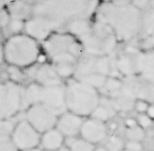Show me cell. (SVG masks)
Returning <instances> with one entry per match:
<instances>
[{
    "label": "cell",
    "instance_id": "obj_40",
    "mask_svg": "<svg viewBox=\"0 0 154 151\" xmlns=\"http://www.w3.org/2000/svg\"><path fill=\"white\" fill-rule=\"evenodd\" d=\"M38 1H40V0H29V3H30V4H32V5H33V4L37 3V2H38Z\"/></svg>",
    "mask_w": 154,
    "mask_h": 151
},
{
    "label": "cell",
    "instance_id": "obj_35",
    "mask_svg": "<svg viewBox=\"0 0 154 151\" xmlns=\"http://www.w3.org/2000/svg\"><path fill=\"white\" fill-rule=\"evenodd\" d=\"M12 0H0V8H4L8 5Z\"/></svg>",
    "mask_w": 154,
    "mask_h": 151
},
{
    "label": "cell",
    "instance_id": "obj_2",
    "mask_svg": "<svg viewBox=\"0 0 154 151\" xmlns=\"http://www.w3.org/2000/svg\"><path fill=\"white\" fill-rule=\"evenodd\" d=\"M42 42L46 58L51 60L61 78L73 76L83 53L79 39L69 32L56 31Z\"/></svg>",
    "mask_w": 154,
    "mask_h": 151
},
{
    "label": "cell",
    "instance_id": "obj_33",
    "mask_svg": "<svg viewBox=\"0 0 154 151\" xmlns=\"http://www.w3.org/2000/svg\"><path fill=\"white\" fill-rule=\"evenodd\" d=\"M146 114H147L149 117L152 118L154 120V103H150L147 108V111H146Z\"/></svg>",
    "mask_w": 154,
    "mask_h": 151
},
{
    "label": "cell",
    "instance_id": "obj_3",
    "mask_svg": "<svg viewBox=\"0 0 154 151\" xmlns=\"http://www.w3.org/2000/svg\"><path fill=\"white\" fill-rule=\"evenodd\" d=\"M99 20L108 24L118 39L130 40L142 33V11L128 0L108 1L101 7Z\"/></svg>",
    "mask_w": 154,
    "mask_h": 151
},
{
    "label": "cell",
    "instance_id": "obj_4",
    "mask_svg": "<svg viewBox=\"0 0 154 151\" xmlns=\"http://www.w3.org/2000/svg\"><path fill=\"white\" fill-rule=\"evenodd\" d=\"M4 62L16 68H28L39 60V41L25 32L12 34L3 43Z\"/></svg>",
    "mask_w": 154,
    "mask_h": 151
},
{
    "label": "cell",
    "instance_id": "obj_10",
    "mask_svg": "<svg viewBox=\"0 0 154 151\" xmlns=\"http://www.w3.org/2000/svg\"><path fill=\"white\" fill-rule=\"evenodd\" d=\"M39 103L58 116L68 111L66 105V85L64 83L49 86L42 85Z\"/></svg>",
    "mask_w": 154,
    "mask_h": 151
},
{
    "label": "cell",
    "instance_id": "obj_13",
    "mask_svg": "<svg viewBox=\"0 0 154 151\" xmlns=\"http://www.w3.org/2000/svg\"><path fill=\"white\" fill-rule=\"evenodd\" d=\"M24 32L35 38L37 41H43L56 31L51 23L45 19L32 14L27 21H25Z\"/></svg>",
    "mask_w": 154,
    "mask_h": 151
},
{
    "label": "cell",
    "instance_id": "obj_17",
    "mask_svg": "<svg viewBox=\"0 0 154 151\" xmlns=\"http://www.w3.org/2000/svg\"><path fill=\"white\" fill-rule=\"evenodd\" d=\"M65 143V137L58 128H54L41 134L40 145L44 150L56 151Z\"/></svg>",
    "mask_w": 154,
    "mask_h": 151
},
{
    "label": "cell",
    "instance_id": "obj_37",
    "mask_svg": "<svg viewBox=\"0 0 154 151\" xmlns=\"http://www.w3.org/2000/svg\"><path fill=\"white\" fill-rule=\"evenodd\" d=\"M56 151H70V149H69L68 147H67V146H62V147H60L59 149H57Z\"/></svg>",
    "mask_w": 154,
    "mask_h": 151
},
{
    "label": "cell",
    "instance_id": "obj_8",
    "mask_svg": "<svg viewBox=\"0 0 154 151\" xmlns=\"http://www.w3.org/2000/svg\"><path fill=\"white\" fill-rule=\"evenodd\" d=\"M28 106L25 88L14 81L0 83V119H11Z\"/></svg>",
    "mask_w": 154,
    "mask_h": 151
},
{
    "label": "cell",
    "instance_id": "obj_31",
    "mask_svg": "<svg viewBox=\"0 0 154 151\" xmlns=\"http://www.w3.org/2000/svg\"><path fill=\"white\" fill-rule=\"evenodd\" d=\"M149 104L150 103L147 102L146 100H143V99H137L136 102H135V105H134V108L136 109L138 113H146Z\"/></svg>",
    "mask_w": 154,
    "mask_h": 151
},
{
    "label": "cell",
    "instance_id": "obj_19",
    "mask_svg": "<svg viewBox=\"0 0 154 151\" xmlns=\"http://www.w3.org/2000/svg\"><path fill=\"white\" fill-rule=\"evenodd\" d=\"M142 33L151 35L154 31V0H148L142 8Z\"/></svg>",
    "mask_w": 154,
    "mask_h": 151
},
{
    "label": "cell",
    "instance_id": "obj_30",
    "mask_svg": "<svg viewBox=\"0 0 154 151\" xmlns=\"http://www.w3.org/2000/svg\"><path fill=\"white\" fill-rule=\"evenodd\" d=\"M11 14L6 7L0 8V29H3L5 27H8L9 22H11Z\"/></svg>",
    "mask_w": 154,
    "mask_h": 151
},
{
    "label": "cell",
    "instance_id": "obj_34",
    "mask_svg": "<svg viewBox=\"0 0 154 151\" xmlns=\"http://www.w3.org/2000/svg\"><path fill=\"white\" fill-rule=\"evenodd\" d=\"M138 125V123H137V120L136 119H133V118H128V119L125 120L126 128L134 127V125Z\"/></svg>",
    "mask_w": 154,
    "mask_h": 151
},
{
    "label": "cell",
    "instance_id": "obj_32",
    "mask_svg": "<svg viewBox=\"0 0 154 151\" xmlns=\"http://www.w3.org/2000/svg\"><path fill=\"white\" fill-rule=\"evenodd\" d=\"M125 148L130 151H143L142 143L139 141H131L128 140V143L125 144Z\"/></svg>",
    "mask_w": 154,
    "mask_h": 151
},
{
    "label": "cell",
    "instance_id": "obj_41",
    "mask_svg": "<svg viewBox=\"0 0 154 151\" xmlns=\"http://www.w3.org/2000/svg\"><path fill=\"white\" fill-rule=\"evenodd\" d=\"M152 135L154 137V122H153V125H152Z\"/></svg>",
    "mask_w": 154,
    "mask_h": 151
},
{
    "label": "cell",
    "instance_id": "obj_27",
    "mask_svg": "<svg viewBox=\"0 0 154 151\" xmlns=\"http://www.w3.org/2000/svg\"><path fill=\"white\" fill-rule=\"evenodd\" d=\"M14 125L9 119H0V138H11Z\"/></svg>",
    "mask_w": 154,
    "mask_h": 151
},
{
    "label": "cell",
    "instance_id": "obj_36",
    "mask_svg": "<svg viewBox=\"0 0 154 151\" xmlns=\"http://www.w3.org/2000/svg\"><path fill=\"white\" fill-rule=\"evenodd\" d=\"M4 62V51H3V44H0V64Z\"/></svg>",
    "mask_w": 154,
    "mask_h": 151
},
{
    "label": "cell",
    "instance_id": "obj_7",
    "mask_svg": "<svg viewBox=\"0 0 154 151\" xmlns=\"http://www.w3.org/2000/svg\"><path fill=\"white\" fill-rule=\"evenodd\" d=\"M137 99L154 103V51L142 53L139 63V71L135 76L128 77Z\"/></svg>",
    "mask_w": 154,
    "mask_h": 151
},
{
    "label": "cell",
    "instance_id": "obj_14",
    "mask_svg": "<svg viewBox=\"0 0 154 151\" xmlns=\"http://www.w3.org/2000/svg\"><path fill=\"white\" fill-rule=\"evenodd\" d=\"M82 122V116H79L70 111H66L58 116L56 128H58L65 138L78 137Z\"/></svg>",
    "mask_w": 154,
    "mask_h": 151
},
{
    "label": "cell",
    "instance_id": "obj_26",
    "mask_svg": "<svg viewBox=\"0 0 154 151\" xmlns=\"http://www.w3.org/2000/svg\"><path fill=\"white\" fill-rule=\"evenodd\" d=\"M105 147L109 151H120L125 148V142L120 137L116 135H112L108 138Z\"/></svg>",
    "mask_w": 154,
    "mask_h": 151
},
{
    "label": "cell",
    "instance_id": "obj_39",
    "mask_svg": "<svg viewBox=\"0 0 154 151\" xmlns=\"http://www.w3.org/2000/svg\"><path fill=\"white\" fill-rule=\"evenodd\" d=\"M22 151H43L42 149L38 147H34V148H30V149H26V150H22Z\"/></svg>",
    "mask_w": 154,
    "mask_h": 151
},
{
    "label": "cell",
    "instance_id": "obj_16",
    "mask_svg": "<svg viewBox=\"0 0 154 151\" xmlns=\"http://www.w3.org/2000/svg\"><path fill=\"white\" fill-rule=\"evenodd\" d=\"M36 82L43 86L57 85L63 83V79L57 72L51 63H42L35 72Z\"/></svg>",
    "mask_w": 154,
    "mask_h": 151
},
{
    "label": "cell",
    "instance_id": "obj_1",
    "mask_svg": "<svg viewBox=\"0 0 154 151\" xmlns=\"http://www.w3.org/2000/svg\"><path fill=\"white\" fill-rule=\"evenodd\" d=\"M99 0H40L33 4V16L45 19L61 31L74 20L89 19L96 11Z\"/></svg>",
    "mask_w": 154,
    "mask_h": 151
},
{
    "label": "cell",
    "instance_id": "obj_15",
    "mask_svg": "<svg viewBox=\"0 0 154 151\" xmlns=\"http://www.w3.org/2000/svg\"><path fill=\"white\" fill-rule=\"evenodd\" d=\"M142 53L138 49L128 48L121 56L118 57L116 61V68L122 75L135 76L139 71V63Z\"/></svg>",
    "mask_w": 154,
    "mask_h": 151
},
{
    "label": "cell",
    "instance_id": "obj_12",
    "mask_svg": "<svg viewBox=\"0 0 154 151\" xmlns=\"http://www.w3.org/2000/svg\"><path fill=\"white\" fill-rule=\"evenodd\" d=\"M107 134H108L107 127L104 121L94 117H89L83 120L79 136L91 144L96 145L106 139Z\"/></svg>",
    "mask_w": 154,
    "mask_h": 151
},
{
    "label": "cell",
    "instance_id": "obj_21",
    "mask_svg": "<svg viewBox=\"0 0 154 151\" xmlns=\"http://www.w3.org/2000/svg\"><path fill=\"white\" fill-rule=\"evenodd\" d=\"M89 27H91V23H89L88 19H78L69 23L67 25L66 29L67 32L71 33L72 35L76 36L77 38H80L88 31Z\"/></svg>",
    "mask_w": 154,
    "mask_h": 151
},
{
    "label": "cell",
    "instance_id": "obj_38",
    "mask_svg": "<svg viewBox=\"0 0 154 151\" xmlns=\"http://www.w3.org/2000/svg\"><path fill=\"white\" fill-rule=\"evenodd\" d=\"M94 151H109L107 148L104 146V147H95V149H94Z\"/></svg>",
    "mask_w": 154,
    "mask_h": 151
},
{
    "label": "cell",
    "instance_id": "obj_5",
    "mask_svg": "<svg viewBox=\"0 0 154 151\" xmlns=\"http://www.w3.org/2000/svg\"><path fill=\"white\" fill-rule=\"evenodd\" d=\"M100 100L98 88L83 81L72 79L66 85L67 110L79 116H91L99 105Z\"/></svg>",
    "mask_w": 154,
    "mask_h": 151
},
{
    "label": "cell",
    "instance_id": "obj_18",
    "mask_svg": "<svg viewBox=\"0 0 154 151\" xmlns=\"http://www.w3.org/2000/svg\"><path fill=\"white\" fill-rule=\"evenodd\" d=\"M11 18L20 21H27L33 12V5L23 0H12L6 6Z\"/></svg>",
    "mask_w": 154,
    "mask_h": 151
},
{
    "label": "cell",
    "instance_id": "obj_6",
    "mask_svg": "<svg viewBox=\"0 0 154 151\" xmlns=\"http://www.w3.org/2000/svg\"><path fill=\"white\" fill-rule=\"evenodd\" d=\"M83 51L89 56H108L117 46L118 38L108 24L98 20L89 27L88 31L78 38Z\"/></svg>",
    "mask_w": 154,
    "mask_h": 151
},
{
    "label": "cell",
    "instance_id": "obj_20",
    "mask_svg": "<svg viewBox=\"0 0 154 151\" xmlns=\"http://www.w3.org/2000/svg\"><path fill=\"white\" fill-rule=\"evenodd\" d=\"M115 113H116V110L114 109L110 100L104 101V103L102 102V100H100V103H99L97 108L94 110V112L91 113V117L97 118V119L102 120L105 122V121L110 119L112 116H114Z\"/></svg>",
    "mask_w": 154,
    "mask_h": 151
},
{
    "label": "cell",
    "instance_id": "obj_9",
    "mask_svg": "<svg viewBox=\"0 0 154 151\" xmlns=\"http://www.w3.org/2000/svg\"><path fill=\"white\" fill-rule=\"evenodd\" d=\"M26 119L40 134L56 128L58 115L40 103L29 105L26 111Z\"/></svg>",
    "mask_w": 154,
    "mask_h": 151
},
{
    "label": "cell",
    "instance_id": "obj_42",
    "mask_svg": "<svg viewBox=\"0 0 154 151\" xmlns=\"http://www.w3.org/2000/svg\"><path fill=\"white\" fill-rule=\"evenodd\" d=\"M120 151H130V150H128V149H125V148H123V149L120 150Z\"/></svg>",
    "mask_w": 154,
    "mask_h": 151
},
{
    "label": "cell",
    "instance_id": "obj_22",
    "mask_svg": "<svg viewBox=\"0 0 154 151\" xmlns=\"http://www.w3.org/2000/svg\"><path fill=\"white\" fill-rule=\"evenodd\" d=\"M67 147L70 149V151H94L96 146L88 141L82 139L79 137H71L67 138L66 140Z\"/></svg>",
    "mask_w": 154,
    "mask_h": 151
},
{
    "label": "cell",
    "instance_id": "obj_11",
    "mask_svg": "<svg viewBox=\"0 0 154 151\" xmlns=\"http://www.w3.org/2000/svg\"><path fill=\"white\" fill-rule=\"evenodd\" d=\"M40 137L41 134L37 132L26 119L20 121L18 125H14L11 139L19 151H22L38 147L40 144Z\"/></svg>",
    "mask_w": 154,
    "mask_h": 151
},
{
    "label": "cell",
    "instance_id": "obj_25",
    "mask_svg": "<svg viewBox=\"0 0 154 151\" xmlns=\"http://www.w3.org/2000/svg\"><path fill=\"white\" fill-rule=\"evenodd\" d=\"M122 85H123L122 81L119 80V79L115 77H107V80L103 88H105L109 95L113 96L114 94H116L121 88H122Z\"/></svg>",
    "mask_w": 154,
    "mask_h": 151
},
{
    "label": "cell",
    "instance_id": "obj_29",
    "mask_svg": "<svg viewBox=\"0 0 154 151\" xmlns=\"http://www.w3.org/2000/svg\"><path fill=\"white\" fill-rule=\"evenodd\" d=\"M0 151H19L11 138H0Z\"/></svg>",
    "mask_w": 154,
    "mask_h": 151
},
{
    "label": "cell",
    "instance_id": "obj_23",
    "mask_svg": "<svg viewBox=\"0 0 154 151\" xmlns=\"http://www.w3.org/2000/svg\"><path fill=\"white\" fill-rule=\"evenodd\" d=\"M41 86L42 85H40L39 83L33 82L31 85H29L27 88H25V96H26V100L29 105L39 103Z\"/></svg>",
    "mask_w": 154,
    "mask_h": 151
},
{
    "label": "cell",
    "instance_id": "obj_24",
    "mask_svg": "<svg viewBox=\"0 0 154 151\" xmlns=\"http://www.w3.org/2000/svg\"><path fill=\"white\" fill-rule=\"evenodd\" d=\"M125 135L128 140L139 141V142H141V141H143L144 138H145L146 133L143 128H141L139 125H134V127L126 128Z\"/></svg>",
    "mask_w": 154,
    "mask_h": 151
},
{
    "label": "cell",
    "instance_id": "obj_28",
    "mask_svg": "<svg viewBox=\"0 0 154 151\" xmlns=\"http://www.w3.org/2000/svg\"><path fill=\"white\" fill-rule=\"evenodd\" d=\"M154 120L152 118H150L146 113H139L138 118H137V123L140 125L141 128H143L144 130L152 128Z\"/></svg>",
    "mask_w": 154,
    "mask_h": 151
}]
</instances>
